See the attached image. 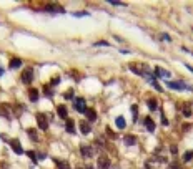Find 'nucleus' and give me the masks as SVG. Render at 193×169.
Masks as SVG:
<instances>
[{"instance_id":"obj_1","label":"nucleus","mask_w":193,"mask_h":169,"mask_svg":"<svg viewBox=\"0 0 193 169\" xmlns=\"http://www.w3.org/2000/svg\"><path fill=\"white\" fill-rule=\"evenodd\" d=\"M73 108H75L78 113H85V100L83 98H75L73 100Z\"/></svg>"},{"instance_id":"obj_2","label":"nucleus","mask_w":193,"mask_h":169,"mask_svg":"<svg viewBox=\"0 0 193 169\" xmlns=\"http://www.w3.org/2000/svg\"><path fill=\"white\" fill-rule=\"evenodd\" d=\"M22 81L23 83H30L32 78H33V68H25L23 72H22Z\"/></svg>"},{"instance_id":"obj_3","label":"nucleus","mask_w":193,"mask_h":169,"mask_svg":"<svg viewBox=\"0 0 193 169\" xmlns=\"http://www.w3.org/2000/svg\"><path fill=\"white\" fill-rule=\"evenodd\" d=\"M37 123H38V128L43 129V131L48 128V121H47V116H45V114H42V113H38V114H37Z\"/></svg>"},{"instance_id":"obj_4","label":"nucleus","mask_w":193,"mask_h":169,"mask_svg":"<svg viewBox=\"0 0 193 169\" xmlns=\"http://www.w3.org/2000/svg\"><path fill=\"white\" fill-rule=\"evenodd\" d=\"M167 85L170 88H172V90H192V88L188 86V85H185V83H182V81H167Z\"/></svg>"},{"instance_id":"obj_5","label":"nucleus","mask_w":193,"mask_h":169,"mask_svg":"<svg viewBox=\"0 0 193 169\" xmlns=\"http://www.w3.org/2000/svg\"><path fill=\"white\" fill-rule=\"evenodd\" d=\"M0 114H2V116H5V119H12V116H10V106L2 103V106H0Z\"/></svg>"},{"instance_id":"obj_6","label":"nucleus","mask_w":193,"mask_h":169,"mask_svg":"<svg viewBox=\"0 0 193 169\" xmlns=\"http://www.w3.org/2000/svg\"><path fill=\"white\" fill-rule=\"evenodd\" d=\"M80 153H82L83 158H92V156H93V149H92V146H82Z\"/></svg>"},{"instance_id":"obj_7","label":"nucleus","mask_w":193,"mask_h":169,"mask_svg":"<svg viewBox=\"0 0 193 169\" xmlns=\"http://www.w3.org/2000/svg\"><path fill=\"white\" fill-rule=\"evenodd\" d=\"M97 166L100 169H108L110 168V161H108V158H105V156H102V158L98 159V163H97Z\"/></svg>"},{"instance_id":"obj_8","label":"nucleus","mask_w":193,"mask_h":169,"mask_svg":"<svg viewBox=\"0 0 193 169\" xmlns=\"http://www.w3.org/2000/svg\"><path fill=\"white\" fill-rule=\"evenodd\" d=\"M85 116H87V119H88V123H90V121H97V113H95V109H92V108H87L85 109Z\"/></svg>"},{"instance_id":"obj_9","label":"nucleus","mask_w":193,"mask_h":169,"mask_svg":"<svg viewBox=\"0 0 193 169\" xmlns=\"http://www.w3.org/2000/svg\"><path fill=\"white\" fill-rule=\"evenodd\" d=\"M10 146H12V149H13L17 154H22V153H23V149H22L20 143H18L17 139H12V141H10Z\"/></svg>"},{"instance_id":"obj_10","label":"nucleus","mask_w":193,"mask_h":169,"mask_svg":"<svg viewBox=\"0 0 193 169\" xmlns=\"http://www.w3.org/2000/svg\"><path fill=\"white\" fill-rule=\"evenodd\" d=\"M80 131L83 134H88L92 131V126H90V123H88V121H82L80 123Z\"/></svg>"},{"instance_id":"obj_11","label":"nucleus","mask_w":193,"mask_h":169,"mask_svg":"<svg viewBox=\"0 0 193 169\" xmlns=\"http://www.w3.org/2000/svg\"><path fill=\"white\" fill-rule=\"evenodd\" d=\"M155 73H157V76H162V78H170V72H167V70H163V68L157 67L155 68Z\"/></svg>"},{"instance_id":"obj_12","label":"nucleus","mask_w":193,"mask_h":169,"mask_svg":"<svg viewBox=\"0 0 193 169\" xmlns=\"http://www.w3.org/2000/svg\"><path fill=\"white\" fill-rule=\"evenodd\" d=\"M27 134H28V138H30L32 141H35V143H38V134H37V129H33V128L27 129Z\"/></svg>"},{"instance_id":"obj_13","label":"nucleus","mask_w":193,"mask_h":169,"mask_svg":"<svg viewBox=\"0 0 193 169\" xmlns=\"http://www.w3.org/2000/svg\"><path fill=\"white\" fill-rule=\"evenodd\" d=\"M115 124H117V128L125 129V126H127V119L123 118V116H118V118L115 119Z\"/></svg>"},{"instance_id":"obj_14","label":"nucleus","mask_w":193,"mask_h":169,"mask_svg":"<svg viewBox=\"0 0 193 169\" xmlns=\"http://www.w3.org/2000/svg\"><path fill=\"white\" fill-rule=\"evenodd\" d=\"M55 164L58 169H70V164L65 163V161H62V159H55Z\"/></svg>"},{"instance_id":"obj_15","label":"nucleus","mask_w":193,"mask_h":169,"mask_svg":"<svg viewBox=\"0 0 193 169\" xmlns=\"http://www.w3.org/2000/svg\"><path fill=\"white\" fill-rule=\"evenodd\" d=\"M28 96H30V101H33V103H35L37 100H38V90L32 88L30 91H28Z\"/></svg>"},{"instance_id":"obj_16","label":"nucleus","mask_w":193,"mask_h":169,"mask_svg":"<svg viewBox=\"0 0 193 169\" xmlns=\"http://www.w3.org/2000/svg\"><path fill=\"white\" fill-rule=\"evenodd\" d=\"M145 126H147L148 131H155V123H153L152 118H145Z\"/></svg>"},{"instance_id":"obj_17","label":"nucleus","mask_w":193,"mask_h":169,"mask_svg":"<svg viewBox=\"0 0 193 169\" xmlns=\"http://www.w3.org/2000/svg\"><path fill=\"white\" fill-rule=\"evenodd\" d=\"M65 128H67V131H68L70 134H75V124H73V121H72V119H68V121H67Z\"/></svg>"},{"instance_id":"obj_18","label":"nucleus","mask_w":193,"mask_h":169,"mask_svg":"<svg viewBox=\"0 0 193 169\" xmlns=\"http://www.w3.org/2000/svg\"><path fill=\"white\" fill-rule=\"evenodd\" d=\"M57 113H58L60 118H67V114H68V113H67V108L63 106V104H60V106L57 108Z\"/></svg>"},{"instance_id":"obj_19","label":"nucleus","mask_w":193,"mask_h":169,"mask_svg":"<svg viewBox=\"0 0 193 169\" xmlns=\"http://www.w3.org/2000/svg\"><path fill=\"white\" fill-rule=\"evenodd\" d=\"M20 65H22L20 58H12V60H10V68H18Z\"/></svg>"},{"instance_id":"obj_20","label":"nucleus","mask_w":193,"mask_h":169,"mask_svg":"<svg viewBox=\"0 0 193 169\" xmlns=\"http://www.w3.org/2000/svg\"><path fill=\"white\" fill-rule=\"evenodd\" d=\"M45 10L47 12H63V8H62V7H57V5H47Z\"/></svg>"},{"instance_id":"obj_21","label":"nucleus","mask_w":193,"mask_h":169,"mask_svg":"<svg viewBox=\"0 0 193 169\" xmlns=\"http://www.w3.org/2000/svg\"><path fill=\"white\" fill-rule=\"evenodd\" d=\"M147 104H148V108H150V111H155V109H157V101H155L153 98H152V100H148Z\"/></svg>"},{"instance_id":"obj_22","label":"nucleus","mask_w":193,"mask_h":169,"mask_svg":"<svg viewBox=\"0 0 193 169\" xmlns=\"http://www.w3.org/2000/svg\"><path fill=\"white\" fill-rule=\"evenodd\" d=\"M135 143H137V139L133 138V136H127L125 138V144H128V146H133Z\"/></svg>"},{"instance_id":"obj_23","label":"nucleus","mask_w":193,"mask_h":169,"mask_svg":"<svg viewBox=\"0 0 193 169\" xmlns=\"http://www.w3.org/2000/svg\"><path fill=\"white\" fill-rule=\"evenodd\" d=\"M192 158H193V151H187V153L183 154V161H185V163H188Z\"/></svg>"},{"instance_id":"obj_24","label":"nucleus","mask_w":193,"mask_h":169,"mask_svg":"<svg viewBox=\"0 0 193 169\" xmlns=\"http://www.w3.org/2000/svg\"><path fill=\"white\" fill-rule=\"evenodd\" d=\"M28 158H30L33 163H38V159H37V154L33 153V151H28Z\"/></svg>"},{"instance_id":"obj_25","label":"nucleus","mask_w":193,"mask_h":169,"mask_svg":"<svg viewBox=\"0 0 193 169\" xmlns=\"http://www.w3.org/2000/svg\"><path fill=\"white\" fill-rule=\"evenodd\" d=\"M107 136H108V138H112V139H115V138H117V134L113 133V131H112L110 128H107Z\"/></svg>"},{"instance_id":"obj_26","label":"nucleus","mask_w":193,"mask_h":169,"mask_svg":"<svg viewBox=\"0 0 193 169\" xmlns=\"http://www.w3.org/2000/svg\"><path fill=\"white\" fill-rule=\"evenodd\" d=\"M58 83H60V76H53V78H52L50 85H52V86H55V85H58Z\"/></svg>"},{"instance_id":"obj_27","label":"nucleus","mask_w":193,"mask_h":169,"mask_svg":"<svg viewBox=\"0 0 193 169\" xmlns=\"http://www.w3.org/2000/svg\"><path fill=\"white\" fill-rule=\"evenodd\" d=\"M132 113H133V118H135V121H137V116H138V108L133 104L132 106Z\"/></svg>"},{"instance_id":"obj_28","label":"nucleus","mask_w":193,"mask_h":169,"mask_svg":"<svg viewBox=\"0 0 193 169\" xmlns=\"http://www.w3.org/2000/svg\"><path fill=\"white\" fill-rule=\"evenodd\" d=\"M190 114H192V109H190V108H185V109H183V116L190 118Z\"/></svg>"},{"instance_id":"obj_29","label":"nucleus","mask_w":193,"mask_h":169,"mask_svg":"<svg viewBox=\"0 0 193 169\" xmlns=\"http://www.w3.org/2000/svg\"><path fill=\"white\" fill-rule=\"evenodd\" d=\"M63 96H65V100H70V98H73V91L70 90V91H67L65 95H63Z\"/></svg>"},{"instance_id":"obj_30","label":"nucleus","mask_w":193,"mask_h":169,"mask_svg":"<svg viewBox=\"0 0 193 169\" xmlns=\"http://www.w3.org/2000/svg\"><path fill=\"white\" fill-rule=\"evenodd\" d=\"M162 124L163 126H168V119H167V116H165L163 113H162Z\"/></svg>"},{"instance_id":"obj_31","label":"nucleus","mask_w":193,"mask_h":169,"mask_svg":"<svg viewBox=\"0 0 193 169\" xmlns=\"http://www.w3.org/2000/svg\"><path fill=\"white\" fill-rule=\"evenodd\" d=\"M170 153H172V154H177V153H178V148H177V146H172V148H170Z\"/></svg>"},{"instance_id":"obj_32","label":"nucleus","mask_w":193,"mask_h":169,"mask_svg":"<svg viewBox=\"0 0 193 169\" xmlns=\"http://www.w3.org/2000/svg\"><path fill=\"white\" fill-rule=\"evenodd\" d=\"M112 5H122V2H118V0H108Z\"/></svg>"},{"instance_id":"obj_33","label":"nucleus","mask_w":193,"mask_h":169,"mask_svg":"<svg viewBox=\"0 0 193 169\" xmlns=\"http://www.w3.org/2000/svg\"><path fill=\"white\" fill-rule=\"evenodd\" d=\"M97 45H102V46H108L107 41H97Z\"/></svg>"},{"instance_id":"obj_34","label":"nucleus","mask_w":193,"mask_h":169,"mask_svg":"<svg viewBox=\"0 0 193 169\" xmlns=\"http://www.w3.org/2000/svg\"><path fill=\"white\" fill-rule=\"evenodd\" d=\"M2 73H4V70H2V68H0V75H2Z\"/></svg>"},{"instance_id":"obj_35","label":"nucleus","mask_w":193,"mask_h":169,"mask_svg":"<svg viewBox=\"0 0 193 169\" xmlns=\"http://www.w3.org/2000/svg\"><path fill=\"white\" fill-rule=\"evenodd\" d=\"M80 169H82V168H80Z\"/></svg>"}]
</instances>
